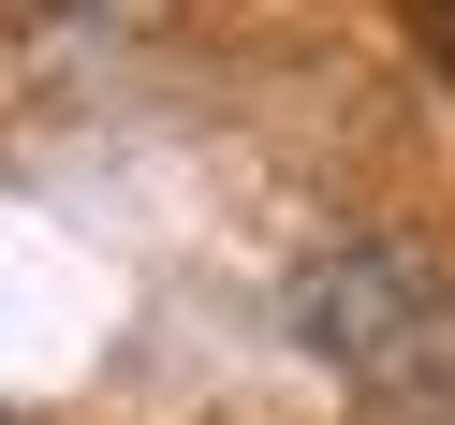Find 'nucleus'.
Masks as SVG:
<instances>
[{
    "label": "nucleus",
    "mask_w": 455,
    "mask_h": 425,
    "mask_svg": "<svg viewBox=\"0 0 455 425\" xmlns=\"http://www.w3.org/2000/svg\"><path fill=\"white\" fill-rule=\"evenodd\" d=\"M426 30H441V59H455V0H426Z\"/></svg>",
    "instance_id": "f257e3e1"
}]
</instances>
